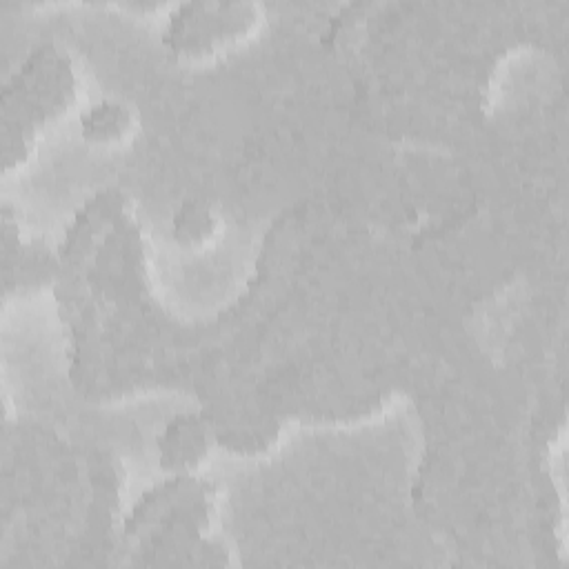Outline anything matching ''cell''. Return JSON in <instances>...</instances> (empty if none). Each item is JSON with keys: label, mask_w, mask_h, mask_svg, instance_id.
Returning a JSON list of instances; mask_svg holds the SVG:
<instances>
[{"label": "cell", "mask_w": 569, "mask_h": 569, "mask_svg": "<svg viewBox=\"0 0 569 569\" xmlns=\"http://www.w3.org/2000/svg\"><path fill=\"white\" fill-rule=\"evenodd\" d=\"M125 121L127 114L123 112V107L114 103H103L98 107H92L81 118L83 132L89 138H112L121 132Z\"/></svg>", "instance_id": "6da1fadb"}]
</instances>
